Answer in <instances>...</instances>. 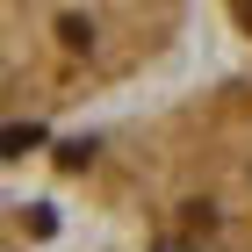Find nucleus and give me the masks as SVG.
I'll return each instance as SVG.
<instances>
[{"mask_svg":"<svg viewBox=\"0 0 252 252\" xmlns=\"http://www.w3.org/2000/svg\"><path fill=\"white\" fill-rule=\"evenodd\" d=\"M43 173L130 252H252V65L58 137Z\"/></svg>","mask_w":252,"mask_h":252,"instance_id":"1","label":"nucleus"},{"mask_svg":"<svg viewBox=\"0 0 252 252\" xmlns=\"http://www.w3.org/2000/svg\"><path fill=\"white\" fill-rule=\"evenodd\" d=\"M188 22L194 0H0V116L15 158L152 79L188 43Z\"/></svg>","mask_w":252,"mask_h":252,"instance_id":"2","label":"nucleus"},{"mask_svg":"<svg viewBox=\"0 0 252 252\" xmlns=\"http://www.w3.org/2000/svg\"><path fill=\"white\" fill-rule=\"evenodd\" d=\"M216 7H223V22H231L238 36H245V43H252V0H216Z\"/></svg>","mask_w":252,"mask_h":252,"instance_id":"3","label":"nucleus"}]
</instances>
